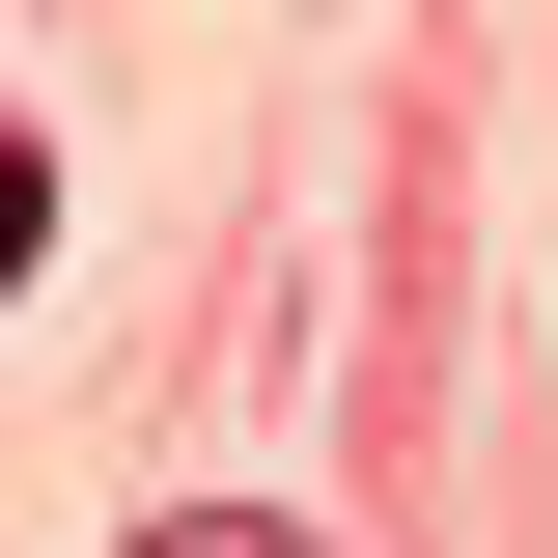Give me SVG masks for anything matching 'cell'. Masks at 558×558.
<instances>
[{
    "label": "cell",
    "mask_w": 558,
    "mask_h": 558,
    "mask_svg": "<svg viewBox=\"0 0 558 558\" xmlns=\"http://www.w3.org/2000/svg\"><path fill=\"white\" fill-rule=\"evenodd\" d=\"M28 252H57V140L0 112V307H28Z\"/></svg>",
    "instance_id": "1"
},
{
    "label": "cell",
    "mask_w": 558,
    "mask_h": 558,
    "mask_svg": "<svg viewBox=\"0 0 558 558\" xmlns=\"http://www.w3.org/2000/svg\"><path fill=\"white\" fill-rule=\"evenodd\" d=\"M140 558H336V531H279V502H168Z\"/></svg>",
    "instance_id": "2"
}]
</instances>
